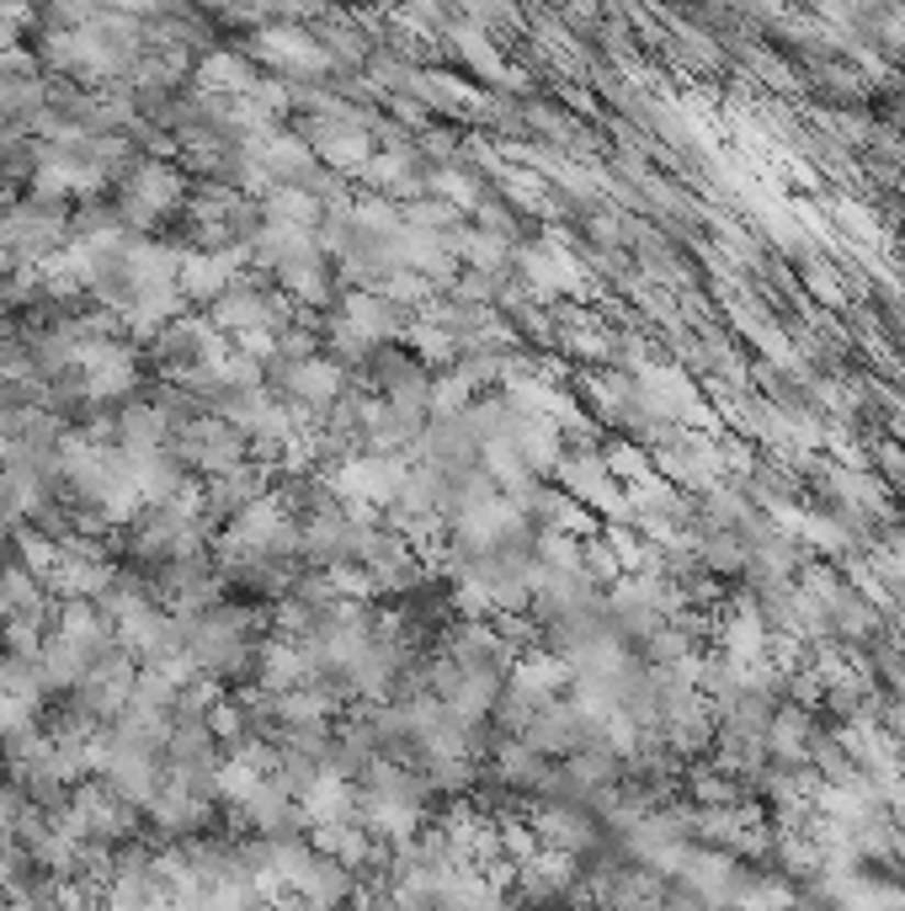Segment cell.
Here are the masks:
<instances>
[{"label": "cell", "mask_w": 905, "mask_h": 911, "mask_svg": "<svg viewBox=\"0 0 905 911\" xmlns=\"http://www.w3.org/2000/svg\"><path fill=\"white\" fill-rule=\"evenodd\" d=\"M261 54H267L272 65H293V70H314V65H320V48L299 43L293 33H267L261 37Z\"/></svg>", "instance_id": "1"}]
</instances>
